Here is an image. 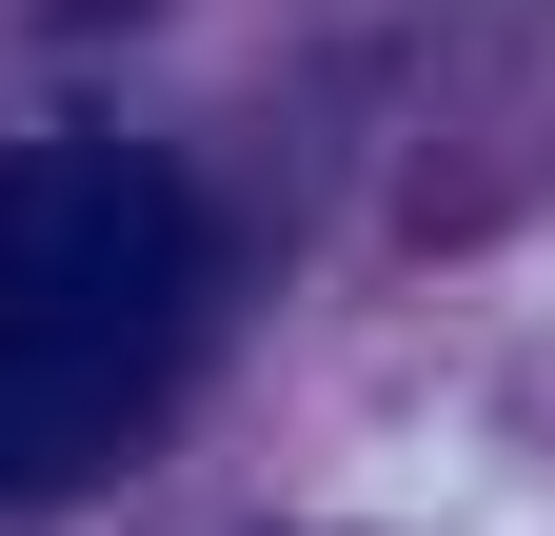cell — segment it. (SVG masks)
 Returning a JSON list of instances; mask_svg holds the SVG:
<instances>
[{
	"instance_id": "cell-2",
	"label": "cell",
	"mask_w": 555,
	"mask_h": 536,
	"mask_svg": "<svg viewBox=\"0 0 555 536\" xmlns=\"http://www.w3.org/2000/svg\"><path fill=\"white\" fill-rule=\"evenodd\" d=\"M159 358H0V497H80Z\"/></svg>"
},
{
	"instance_id": "cell-1",
	"label": "cell",
	"mask_w": 555,
	"mask_h": 536,
	"mask_svg": "<svg viewBox=\"0 0 555 536\" xmlns=\"http://www.w3.org/2000/svg\"><path fill=\"white\" fill-rule=\"evenodd\" d=\"M179 258L198 219L139 140H21L0 159V358H159Z\"/></svg>"
}]
</instances>
